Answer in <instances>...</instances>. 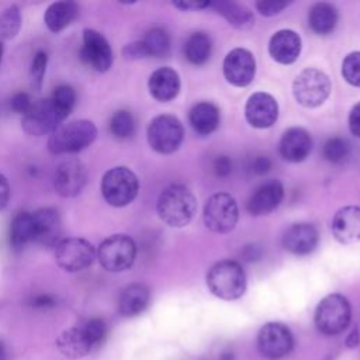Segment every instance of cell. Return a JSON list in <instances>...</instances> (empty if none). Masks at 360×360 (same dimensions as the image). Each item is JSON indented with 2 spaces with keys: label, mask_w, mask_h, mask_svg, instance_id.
<instances>
[{
  "label": "cell",
  "mask_w": 360,
  "mask_h": 360,
  "mask_svg": "<svg viewBox=\"0 0 360 360\" xmlns=\"http://www.w3.org/2000/svg\"><path fill=\"white\" fill-rule=\"evenodd\" d=\"M195 197L183 184H172L159 195L156 210L160 219L169 226H186L195 212Z\"/></svg>",
  "instance_id": "6da1fadb"
},
{
  "label": "cell",
  "mask_w": 360,
  "mask_h": 360,
  "mask_svg": "<svg viewBox=\"0 0 360 360\" xmlns=\"http://www.w3.org/2000/svg\"><path fill=\"white\" fill-rule=\"evenodd\" d=\"M97 138V128L89 120H73L60 124L48 138V149L55 155L77 153L89 148Z\"/></svg>",
  "instance_id": "7a4b0ae2"
},
{
  "label": "cell",
  "mask_w": 360,
  "mask_h": 360,
  "mask_svg": "<svg viewBox=\"0 0 360 360\" xmlns=\"http://www.w3.org/2000/svg\"><path fill=\"white\" fill-rule=\"evenodd\" d=\"M207 285L215 297L232 301L243 295L246 290V276L238 262L221 260L208 270Z\"/></svg>",
  "instance_id": "3957f363"
},
{
  "label": "cell",
  "mask_w": 360,
  "mask_h": 360,
  "mask_svg": "<svg viewBox=\"0 0 360 360\" xmlns=\"http://www.w3.org/2000/svg\"><path fill=\"white\" fill-rule=\"evenodd\" d=\"M100 188L107 204L111 207H125L135 200L139 181L131 169L115 166L104 173Z\"/></svg>",
  "instance_id": "277c9868"
},
{
  "label": "cell",
  "mask_w": 360,
  "mask_h": 360,
  "mask_svg": "<svg viewBox=\"0 0 360 360\" xmlns=\"http://www.w3.org/2000/svg\"><path fill=\"white\" fill-rule=\"evenodd\" d=\"M352 308L346 297L340 294L326 295L315 309V325L323 335L342 333L350 323Z\"/></svg>",
  "instance_id": "5b68a950"
},
{
  "label": "cell",
  "mask_w": 360,
  "mask_h": 360,
  "mask_svg": "<svg viewBox=\"0 0 360 360\" xmlns=\"http://www.w3.org/2000/svg\"><path fill=\"white\" fill-rule=\"evenodd\" d=\"M136 257V245L125 233H115L105 238L98 249L97 259L101 267L111 273H120L132 266Z\"/></svg>",
  "instance_id": "8992f818"
},
{
  "label": "cell",
  "mask_w": 360,
  "mask_h": 360,
  "mask_svg": "<svg viewBox=\"0 0 360 360\" xmlns=\"http://www.w3.org/2000/svg\"><path fill=\"white\" fill-rule=\"evenodd\" d=\"M96 256V248L83 238H65L55 246V262L68 273L87 269L94 262Z\"/></svg>",
  "instance_id": "52a82bcc"
},
{
  "label": "cell",
  "mask_w": 360,
  "mask_h": 360,
  "mask_svg": "<svg viewBox=\"0 0 360 360\" xmlns=\"http://www.w3.org/2000/svg\"><path fill=\"white\" fill-rule=\"evenodd\" d=\"M292 93L301 105L309 108L318 107L330 93V80L323 72L315 68H308L295 77Z\"/></svg>",
  "instance_id": "ba28073f"
},
{
  "label": "cell",
  "mask_w": 360,
  "mask_h": 360,
  "mask_svg": "<svg viewBox=\"0 0 360 360\" xmlns=\"http://www.w3.org/2000/svg\"><path fill=\"white\" fill-rule=\"evenodd\" d=\"M205 226L215 233L231 232L239 217L235 198L226 193H217L211 195L204 205Z\"/></svg>",
  "instance_id": "9c48e42d"
},
{
  "label": "cell",
  "mask_w": 360,
  "mask_h": 360,
  "mask_svg": "<svg viewBox=\"0 0 360 360\" xmlns=\"http://www.w3.org/2000/svg\"><path fill=\"white\" fill-rule=\"evenodd\" d=\"M183 125L173 115H158L148 127V142L158 153H173L183 141Z\"/></svg>",
  "instance_id": "30bf717a"
},
{
  "label": "cell",
  "mask_w": 360,
  "mask_h": 360,
  "mask_svg": "<svg viewBox=\"0 0 360 360\" xmlns=\"http://www.w3.org/2000/svg\"><path fill=\"white\" fill-rule=\"evenodd\" d=\"M294 346V338L290 329L280 322L263 325L257 333L259 353L269 360H280L290 354Z\"/></svg>",
  "instance_id": "8fae6325"
},
{
  "label": "cell",
  "mask_w": 360,
  "mask_h": 360,
  "mask_svg": "<svg viewBox=\"0 0 360 360\" xmlns=\"http://www.w3.org/2000/svg\"><path fill=\"white\" fill-rule=\"evenodd\" d=\"M66 118L56 110L51 98L39 100L32 104L31 110L22 115V129L32 136L51 135Z\"/></svg>",
  "instance_id": "7c38bea8"
},
{
  "label": "cell",
  "mask_w": 360,
  "mask_h": 360,
  "mask_svg": "<svg viewBox=\"0 0 360 360\" xmlns=\"http://www.w3.org/2000/svg\"><path fill=\"white\" fill-rule=\"evenodd\" d=\"M87 183V169L79 159L62 160L53 173L55 191L65 198L76 197Z\"/></svg>",
  "instance_id": "4fadbf2b"
},
{
  "label": "cell",
  "mask_w": 360,
  "mask_h": 360,
  "mask_svg": "<svg viewBox=\"0 0 360 360\" xmlns=\"http://www.w3.org/2000/svg\"><path fill=\"white\" fill-rule=\"evenodd\" d=\"M82 59L100 73H104L111 68L112 51L103 34L93 28L83 30Z\"/></svg>",
  "instance_id": "5bb4252c"
},
{
  "label": "cell",
  "mask_w": 360,
  "mask_h": 360,
  "mask_svg": "<svg viewBox=\"0 0 360 360\" xmlns=\"http://www.w3.org/2000/svg\"><path fill=\"white\" fill-rule=\"evenodd\" d=\"M255 72L256 62L248 49L235 48L224 59V76L233 86H248L253 80Z\"/></svg>",
  "instance_id": "9a60e30c"
},
{
  "label": "cell",
  "mask_w": 360,
  "mask_h": 360,
  "mask_svg": "<svg viewBox=\"0 0 360 360\" xmlns=\"http://www.w3.org/2000/svg\"><path fill=\"white\" fill-rule=\"evenodd\" d=\"M31 215L34 222V242L48 248H55L60 242L62 235L59 212L55 208L45 207L31 212Z\"/></svg>",
  "instance_id": "2e32d148"
},
{
  "label": "cell",
  "mask_w": 360,
  "mask_h": 360,
  "mask_svg": "<svg viewBox=\"0 0 360 360\" xmlns=\"http://www.w3.org/2000/svg\"><path fill=\"white\" fill-rule=\"evenodd\" d=\"M245 117L255 128H269L278 117L277 101L267 93H255L246 101Z\"/></svg>",
  "instance_id": "e0dca14e"
},
{
  "label": "cell",
  "mask_w": 360,
  "mask_h": 360,
  "mask_svg": "<svg viewBox=\"0 0 360 360\" xmlns=\"http://www.w3.org/2000/svg\"><path fill=\"white\" fill-rule=\"evenodd\" d=\"M284 197L283 184L278 180H269L260 184L250 194L246 202V210L252 215H266L274 211Z\"/></svg>",
  "instance_id": "ac0fdd59"
},
{
  "label": "cell",
  "mask_w": 360,
  "mask_h": 360,
  "mask_svg": "<svg viewBox=\"0 0 360 360\" xmlns=\"http://www.w3.org/2000/svg\"><path fill=\"white\" fill-rule=\"evenodd\" d=\"M318 245V231L312 224L298 222L283 235V246L292 255H308Z\"/></svg>",
  "instance_id": "d6986e66"
},
{
  "label": "cell",
  "mask_w": 360,
  "mask_h": 360,
  "mask_svg": "<svg viewBox=\"0 0 360 360\" xmlns=\"http://www.w3.org/2000/svg\"><path fill=\"white\" fill-rule=\"evenodd\" d=\"M332 232L338 242L352 245L360 240V207L340 208L332 221Z\"/></svg>",
  "instance_id": "ffe728a7"
},
{
  "label": "cell",
  "mask_w": 360,
  "mask_h": 360,
  "mask_svg": "<svg viewBox=\"0 0 360 360\" xmlns=\"http://www.w3.org/2000/svg\"><path fill=\"white\" fill-rule=\"evenodd\" d=\"M278 149L284 160L292 163L302 162L312 149L311 135L304 128H290L281 136Z\"/></svg>",
  "instance_id": "44dd1931"
},
{
  "label": "cell",
  "mask_w": 360,
  "mask_h": 360,
  "mask_svg": "<svg viewBox=\"0 0 360 360\" xmlns=\"http://www.w3.org/2000/svg\"><path fill=\"white\" fill-rule=\"evenodd\" d=\"M269 52L278 63H292L300 56L301 38L292 30H280L270 38Z\"/></svg>",
  "instance_id": "7402d4cb"
},
{
  "label": "cell",
  "mask_w": 360,
  "mask_h": 360,
  "mask_svg": "<svg viewBox=\"0 0 360 360\" xmlns=\"http://www.w3.org/2000/svg\"><path fill=\"white\" fill-rule=\"evenodd\" d=\"M148 87L152 97L158 101H170L180 91V77L177 72L169 66L156 69L148 80Z\"/></svg>",
  "instance_id": "603a6c76"
},
{
  "label": "cell",
  "mask_w": 360,
  "mask_h": 360,
  "mask_svg": "<svg viewBox=\"0 0 360 360\" xmlns=\"http://www.w3.org/2000/svg\"><path fill=\"white\" fill-rule=\"evenodd\" d=\"M56 345L59 350L69 359H82L94 349V345L82 325L63 330L59 335Z\"/></svg>",
  "instance_id": "cb8c5ba5"
},
{
  "label": "cell",
  "mask_w": 360,
  "mask_h": 360,
  "mask_svg": "<svg viewBox=\"0 0 360 360\" xmlns=\"http://www.w3.org/2000/svg\"><path fill=\"white\" fill-rule=\"evenodd\" d=\"M150 292L145 284L134 283L127 285L118 300V311L122 316H136L143 312L149 304Z\"/></svg>",
  "instance_id": "d4e9b609"
},
{
  "label": "cell",
  "mask_w": 360,
  "mask_h": 360,
  "mask_svg": "<svg viewBox=\"0 0 360 360\" xmlns=\"http://www.w3.org/2000/svg\"><path fill=\"white\" fill-rule=\"evenodd\" d=\"M188 121L198 135H210L219 125V110L208 101L197 103L188 112Z\"/></svg>",
  "instance_id": "484cf974"
},
{
  "label": "cell",
  "mask_w": 360,
  "mask_h": 360,
  "mask_svg": "<svg viewBox=\"0 0 360 360\" xmlns=\"http://www.w3.org/2000/svg\"><path fill=\"white\" fill-rule=\"evenodd\" d=\"M79 7L75 1H55L48 6L44 22L52 32H60L77 17Z\"/></svg>",
  "instance_id": "4316f807"
},
{
  "label": "cell",
  "mask_w": 360,
  "mask_h": 360,
  "mask_svg": "<svg viewBox=\"0 0 360 360\" xmlns=\"http://www.w3.org/2000/svg\"><path fill=\"white\" fill-rule=\"evenodd\" d=\"M308 24L311 30L319 35L330 34L338 24V11L329 3H315L309 8Z\"/></svg>",
  "instance_id": "83f0119b"
},
{
  "label": "cell",
  "mask_w": 360,
  "mask_h": 360,
  "mask_svg": "<svg viewBox=\"0 0 360 360\" xmlns=\"http://www.w3.org/2000/svg\"><path fill=\"white\" fill-rule=\"evenodd\" d=\"M211 51L212 42L205 32H194L184 42V56L195 66L204 65L210 59Z\"/></svg>",
  "instance_id": "f1b7e54d"
},
{
  "label": "cell",
  "mask_w": 360,
  "mask_h": 360,
  "mask_svg": "<svg viewBox=\"0 0 360 360\" xmlns=\"http://www.w3.org/2000/svg\"><path fill=\"white\" fill-rule=\"evenodd\" d=\"M34 242V222L31 212H18L10 226V243L15 250L24 249Z\"/></svg>",
  "instance_id": "f546056e"
},
{
  "label": "cell",
  "mask_w": 360,
  "mask_h": 360,
  "mask_svg": "<svg viewBox=\"0 0 360 360\" xmlns=\"http://www.w3.org/2000/svg\"><path fill=\"white\" fill-rule=\"evenodd\" d=\"M218 14H221L231 25L246 30L253 25V14L245 7L233 1H217L211 3Z\"/></svg>",
  "instance_id": "4dcf8cb0"
},
{
  "label": "cell",
  "mask_w": 360,
  "mask_h": 360,
  "mask_svg": "<svg viewBox=\"0 0 360 360\" xmlns=\"http://www.w3.org/2000/svg\"><path fill=\"white\" fill-rule=\"evenodd\" d=\"M143 51L148 56H153V58H162L166 56L169 53L170 49V38L167 35V32L162 28H152L149 30L142 39H139Z\"/></svg>",
  "instance_id": "1f68e13d"
},
{
  "label": "cell",
  "mask_w": 360,
  "mask_h": 360,
  "mask_svg": "<svg viewBox=\"0 0 360 360\" xmlns=\"http://www.w3.org/2000/svg\"><path fill=\"white\" fill-rule=\"evenodd\" d=\"M22 17L18 6L11 4L0 14V39H13L21 30Z\"/></svg>",
  "instance_id": "d6a6232c"
},
{
  "label": "cell",
  "mask_w": 360,
  "mask_h": 360,
  "mask_svg": "<svg viewBox=\"0 0 360 360\" xmlns=\"http://www.w3.org/2000/svg\"><path fill=\"white\" fill-rule=\"evenodd\" d=\"M110 131L118 139H128L135 132V120L128 110H118L110 120Z\"/></svg>",
  "instance_id": "836d02e7"
},
{
  "label": "cell",
  "mask_w": 360,
  "mask_h": 360,
  "mask_svg": "<svg viewBox=\"0 0 360 360\" xmlns=\"http://www.w3.org/2000/svg\"><path fill=\"white\" fill-rule=\"evenodd\" d=\"M51 101L53 103V105L56 107V110L65 117L68 118V115L72 112L75 103H76V93L73 90L72 86L69 84H60L58 86L51 97Z\"/></svg>",
  "instance_id": "e575fe53"
},
{
  "label": "cell",
  "mask_w": 360,
  "mask_h": 360,
  "mask_svg": "<svg viewBox=\"0 0 360 360\" xmlns=\"http://www.w3.org/2000/svg\"><path fill=\"white\" fill-rule=\"evenodd\" d=\"M350 152V143L340 136L329 138L322 148L323 158L330 163H340L343 162Z\"/></svg>",
  "instance_id": "d590c367"
},
{
  "label": "cell",
  "mask_w": 360,
  "mask_h": 360,
  "mask_svg": "<svg viewBox=\"0 0 360 360\" xmlns=\"http://www.w3.org/2000/svg\"><path fill=\"white\" fill-rule=\"evenodd\" d=\"M343 79L356 87H360V51L349 53L342 63Z\"/></svg>",
  "instance_id": "8d00e7d4"
},
{
  "label": "cell",
  "mask_w": 360,
  "mask_h": 360,
  "mask_svg": "<svg viewBox=\"0 0 360 360\" xmlns=\"http://www.w3.org/2000/svg\"><path fill=\"white\" fill-rule=\"evenodd\" d=\"M46 65H48V55L45 51H38L31 62V80L32 86L39 90L44 82V76L46 72Z\"/></svg>",
  "instance_id": "74e56055"
},
{
  "label": "cell",
  "mask_w": 360,
  "mask_h": 360,
  "mask_svg": "<svg viewBox=\"0 0 360 360\" xmlns=\"http://www.w3.org/2000/svg\"><path fill=\"white\" fill-rule=\"evenodd\" d=\"M32 104L34 103H32L31 97L27 93H17L10 100L11 110L17 114H21V115H25L31 110Z\"/></svg>",
  "instance_id": "f35d334b"
},
{
  "label": "cell",
  "mask_w": 360,
  "mask_h": 360,
  "mask_svg": "<svg viewBox=\"0 0 360 360\" xmlns=\"http://www.w3.org/2000/svg\"><path fill=\"white\" fill-rule=\"evenodd\" d=\"M288 6L287 1H256V8L263 15H274L278 14L283 8Z\"/></svg>",
  "instance_id": "ab89813d"
},
{
  "label": "cell",
  "mask_w": 360,
  "mask_h": 360,
  "mask_svg": "<svg viewBox=\"0 0 360 360\" xmlns=\"http://www.w3.org/2000/svg\"><path fill=\"white\" fill-rule=\"evenodd\" d=\"M214 173L219 177H226L232 172V162L225 155H218L212 163Z\"/></svg>",
  "instance_id": "60d3db41"
},
{
  "label": "cell",
  "mask_w": 360,
  "mask_h": 360,
  "mask_svg": "<svg viewBox=\"0 0 360 360\" xmlns=\"http://www.w3.org/2000/svg\"><path fill=\"white\" fill-rule=\"evenodd\" d=\"M271 167V162L267 156H263V155H259V156H255L252 160H250V165H249V169L252 173L255 174H264L270 170Z\"/></svg>",
  "instance_id": "b9f144b4"
},
{
  "label": "cell",
  "mask_w": 360,
  "mask_h": 360,
  "mask_svg": "<svg viewBox=\"0 0 360 360\" xmlns=\"http://www.w3.org/2000/svg\"><path fill=\"white\" fill-rule=\"evenodd\" d=\"M122 55L128 59L146 58V53L143 51V46H142L141 41H135V42H131V44L125 45V48L122 49Z\"/></svg>",
  "instance_id": "7bdbcfd3"
},
{
  "label": "cell",
  "mask_w": 360,
  "mask_h": 360,
  "mask_svg": "<svg viewBox=\"0 0 360 360\" xmlns=\"http://www.w3.org/2000/svg\"><path fill=\"white\" fill-rule=\"evenodd\" d=\"M349 127L353 135L360 138V103H357L349 115Z\"/></svg>",
  "instance_id": "ee69618b"
},
{
  "label": "cell",
  "mask_w": 360,
  "mask_h": 360,
  "mask_svg": "<svg viewBox=\"0 0 360 360\" xmlns=\"http://www.w3.org/2000/svg\"><path fill=\"white\" fill-rule=\"evenodd\" d=\"M10 193H11V188H10L8 180L4 174L0 173V210H3L7 205L10 200Z\"/></svg>",
  "instance_id": "f6af8a7d"
},
{
  "label": "cell",
  "mask_w": 360,
  "mask_h": 360,
  "mask_svg": "<svg viewBox=\"0 0 360 360\" xmlns=\"http://www.w3.org/2000/svg\"><path fill=\"white\" fill-rule=\"evenodd\" d=\"M31 305L35 308H51L55 305V300L48 294H42V295L34 297L31 301Z\"/></svg>",
  "instance_id": "bcb514c9"
},
{
  "label": "cell",
  "mask_w": 360,
  "mask_h": 360,
  "mask_svg": "<svg viewBox=\"0 0 360 360\" xmlns=\"http://www.w3.org/2000/svg\"><path fill=\"white\" fill-rule=\"evenodd\" d=\"M243 257L248 262H253L257 260L260 257V248L257 245H248L243 249Z\"/></svg>",
  "instance_id": "7dc6e473"
},
{
  "label": "cell",
  "mask_w": 360,
  "mask_h": 360,
  "mask_svg": "<svg viewBox=\"0 0 360 360\" xmlns=\"http://www.w3.org/2000/svg\"><path fill=\"white\" fill-rule=\"evenodd\" d=\"M176 7L183 8V10H190V8H204L210 7V1H183V3H173Z\"/></svg>",
  "instance_id": "c3c4849f"
},
{
  "label": "cell",
  "mask_w": 360,
  "mask_h": 360,
  "mask_svg": "<svg viewBox=\"0 0 360 360\" xmlns=\"http://www.w3.org/2000/svg\"><path fill=\"white\" fill-rule=\"evenodd\" d=\"M357 342H359V335H357V330H353V332L350 333V336L347 338L346 343H347V346H356V345H357Z\"/></svg>",
  "instance_id": "681fc988"
},
{
  "label": "cell",
  "mask_w": 360,
  "mask_h": 360,
  "mask_svg": "<svg viewBox=\"0 0 360 360\" xmlns=\"http://www.w3.org/2000/svg\"><path fill=\"white\" fill-rule=\"evenodd\" d=\"M0 360H6V349L1 342H0Z\"/></svg>",
  "instance_id": "f907efd6"
},
{
  "label": "cell",
  "mask_w": 360,
  "mask_h": 360,
  "mask_svg": "<svg viewBox=\"0 0 360 360\" xmlns=\"http://www.w3.org/2000/svg\"><path fill=\"white\" fill-rule=\"evenodd\" d=\"M3 52H4V46H3V42L0 41V62H1V58H3Z\"/></svg>",
  "instance_id": "816d5d0a"
}]
</instances>
